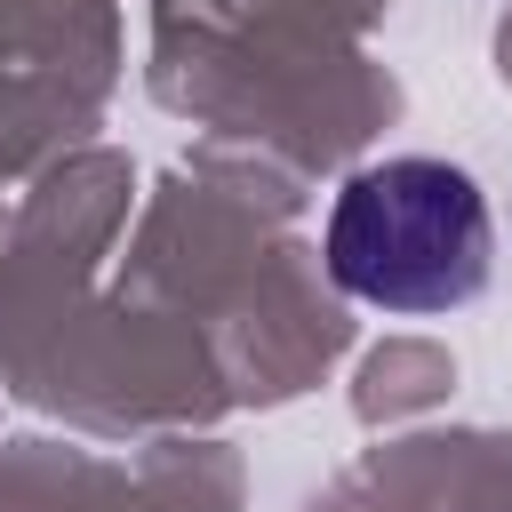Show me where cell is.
Masks as SVG:
<instances>
[{
	"label": "cell",
	"instance_id": "obj_1",
	"mask_svg": "<svg viewBox=\"0 0 512 512\" xmlns=\"http://www.w3.org/2000/svg\"><path fill=\"white\" fill-rule=\"evenodd\" d=\"M496 224L464 168L376 160L328 208V272L344 296L384 312H456L488 288Z\"/></svg>",
	"mask_w": 512,
	"mask_h": 512
}]
</instances>
